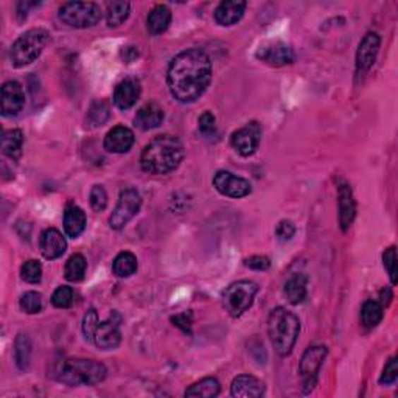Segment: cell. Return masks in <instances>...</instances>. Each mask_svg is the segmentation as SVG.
<instances>
[{"label": "cell", "mask_w": 398, "mask_h": 398, "mask_svg": "<svg viewBox=\"0 0 398 398\" xmlns=\"http://www.w3.org/2000/svg\"><path fill=\"white\" fill-rule=\"evenodd\" d=\"M212 72L207 53L199 49L181 52L168 66L167 84L170 94L179 103H195L210 86Z\"/></svg>", "instance_id": "6da1fadb"}, {"label": "cell", "mask_w": 398, "mask_h": 398, "mask_svg": "<svg viewBox=\"0 0 398 398\" xmlns=\"http://www.w3.org/2000/svg\"><path fill=\"white\" fill-rule=\"evenodd\" d=\"M183 147L178 137L164 134L152 139L143 148L140 156V167L145 173L162 176L178 170L182 164Z\"/></svg>", "instance_id": "7a4b0ae2"}, {"label": "cell", "mask_w": 398, "mask_h": 398, "mask_svg": "<svg viewBox=\"0 0 398 398\" xmlns=\"http://www.w3.org/2000/svg\"><path fill=\"white\" fill-rule=\"evenodd\" d=\"M52 372V377L56 381L72 387L95 386L104 381L108 375V369L103 363L86 358L61 359L53 366Z\"/></svg>", "instance_id": "3957f363"}, {"label": "cell", "mask_w": 398, "mask_h": 398, "mask_svg": "<svg viewBox=\"0 0 398 398\" xmlns=\"http://www.w3.org/2000/svg\"><path fill=\"white\" fill-rule=\"evenodd\" d=\"M267 333L275 351L280 356H288L293 351L301 333V320L283 307L274 308L267 318Z\"/></svg>", "instance_id": "277c9868"}, {"label": "cell", "mask_w": 398, "mask_h": 398, "mask_svg": "<svg viewBox=\"0 0 398 398\" xmlns=\"http://www.w3.org/2000/svg\"><path fill=\"white\" fill-rule=\"evenodd\" d=\"M49 33L42 28L28 30L20 35L10 50V61L13 67L20 68L30 66L41 56L42 50L49 42Z\"/></svg>", "instance_id": "5b68a950"}, {"label": "cell", "mask_w": 398, "mask_h": 398, "mask_svg": "<svg viewBox=\"0 0 398 398\" xmlns=\"http://www.w3.org/2000/svg\"><path fill=\"white\" fill-rule=\"evenodd\" d=\"M258 293L257 283L251 280H239L229 285L223 293V305L232 318H240L254 303Z\"/></svg>", "instance_id": "8992f818"}, {"label": "cell", "mask_w": 398, "mask_h": 398, "mask_svg": "<svg viewBox=\"0 0 398 398\" xmlns=\"http://www.w3.org/2000/svg\"><path fill=\"white\" fill-rule=\"evenodd\" d=\"M103 11L95 2H67L59 8V19L72 28H89L102 20Z\"/></svg>", "instance_id": "52a82bcc"}, {"label": "cell", "mask_w": 398, "mask_h": 398, "mask_svg": "<svg viewBox=\"0 0 398 398\" xmlns=\"http://www.w3.org/2000/svg\"><path fill=\"white\" fill-rule=\"evenodd\" d=\"M142 207V196L135 188H125L119 196V203L109 217V226L114 231L123 229Z\"/></svg>", "instance_id": "ba28073f"}, {"label": "cell", "mask_w": 398, "mask_h": 398, "mask_svg": "<svg viewBox=\"0 0 398 398\" xmlns=\"http://www.w3.org/2000/svg\"><path fill=\"white\" fill-rule=\"evenodd\" d=\"M327 358V347L325 346H315L310 347L305 351L301 364H298V373L302 377L303 394L311 392L318 382V373L320 367L324 364V359Z\"/></svg>", "instance_id": "9c48e42d"}, {"label": "cell", "mask_w": 398, "mask_h": 398, "mask_svg": "<svg viewBox=\"0 0 398 398\" xmlns=\"http://www.w3.org/2000/svg\"><path fill=\"white\" fill-rule=\"evenodd\" d=\"M260 140H262V128L257 121H249L232 134L231 145L240 156L249 157L258 150Z\"/></svg>", "instance_id": "30bf717a"}, {"label": "cell", "mask_w": 398, "mask_h": 398, "mask_svg": "<svg viewBox=\"0 0 398 398\" xmlns=\"http://www.w3.org/2000/svg\"><path fill=\"white\" fill-rule=\"evenodd\" d=\"M213 187H215L221 195L235 199L248 196L252 191V186L248 179L240 178V176L226 170H219L213 176Z\"/></svg>", "instance_id": "8fae6325"}, {"label": "cell", "mask_w": 398, "mask_h": 398, "mask_svg": "<svg viewBox=\"0 0 398 398\" xmlns=\"http://www.w3.org/2000/svg\"><path fill=\"white\" fill-rule=\"evenodd\" d=\"M381 45V37L378 33L369 32L363 41L358 45L356 52V72L358 75H364L373 67L375 61H377L378 52Z\"/></svg>", "instance_id": "7c38bea8"}, {"label": "cell", "mask_w": 398, "mask_h": 398, "mask_svg": "<svg viewBox=\"0 0 398 398\" xmlns=\"http://www.w3.org/2000/svg\"><path fill=\"white\" fill-rule=\"evenodd\" d=\"M257 59L271 67H282L294 63V52L289 45L283 42H267L263 44L255 53Z\"/></svg>", "instance_id": "4fadbf2b"}, {"label": "cell", "mask_w": 398, "mask_h": 398, "mask_svg": "<svg viewBox=\"0 0 398 398\" xmlns=\"http://www.w3.org/2000/svg\"><path fill=\"white\" fill-rule=\"evenodd\" d=\"M25 92L18 81H6L2 86V116L14 117L24 109Z\"/></svg>", "instance_id": "5bb4252c"}, {"label": "cell", "mask_w": 398, "mask_h": 398, "mask_svg": "<svg viewBox=\"0 0 398 398\" xmlns=\"http://www.w3.org/2000/svg\"><path fill=\"white\" fill-rule=\"evenodd\" d=\"M338 207H339V224L344 232L351 226L356 215V203L354 191L346 182H342L338 188Z\"/></svg>", "instance_id": "9a60e30c"}, {"label": "cell", "mask_w": 398, "mask_h": 398, "mask_svg": "<svg viewBox=\"0 0 398 398\" xmlns=\"http://www.w3.org/2000/svg\"><path fill=\"white\" fill-rule=\"evenodd\" d=\"M140 84L137 80L128 78L121 81L119 86L114 90V104L117 106L120 111H128L137 103V100L140 98Z\"/></svg>", "instance_id": "2e32d148"}, {"label": "cell", "mask_w": 398, "mask_h": 398, "mask_svg": "<svg viewBox=\"0 0 398 398\" xmlns=\"http://www.w3.org/2000/svg\"><path fill=\"white\" fill-rule=\"evenodd\" d=\"M40 248L42 255L47 260H56L64 254L67 249V241L58 229H45L41 234Z\"/></svg>", "instance_id": "e0dca14e"}, {"label": "cell", "mask_w": 398, "mask_h": 398, "mask_svg": "<svg viewBox=\"0 0 398 398\" xmlns=\"http://www.w3.org/2000/svg\"><path fill=\"white\" fill-rule=\"evenodd\" d=\"M134 133L126 126H116L104 137V148L116 155H123L133 148Z\"/></svg>", "instance_id": "ac0fdd59"}, {"label": "cell", "mask_w": 398, "mask_h": 398, "mask_svg": "<svg viewBox=\"0 0 398 398\" xmlns=\"http://www.w3.org/2000/svg\"><path fill=\"white\" fill-rule=\"evenodd\" d=\"M94 342L95 346L102 350L117 349L121 342V332L116 320H104V322H100L94 336Z\"/></svg>", "instance_id": "d6986e66"}, {"label": "cell", "mask_w": 398, "mask_h": 398, "mask_svg": "<svg viewBox=\"0 0 398 398\" xmlns=\"http://www.w3.org/2000/svg\"><path fill=\"white\" fill-rule=\"evenodd\" d=\"M248 4L243 0H226L221 2L215 10V20L219 25L231 27L240 22L246 11Z\"/></svg>", "instance_id": "ffe728a7"}, {"label": "cell", "mask_w": 398, "mask_h": 398, "mask_svg": "<svg viewBox=\"0 0 398 398\" xmlns=\"http://www.w3.org/2000/svg\"><path fill=\"white\" fill-rule=\"evenodd\" d=\"M165 119L164 109L157 103H147L137 111L134 117V125L140 131H150V129L159 128Z\"/></svg>", "instance_id": "44dd1931"}, {"label": "cell", "mask_w": 398, "mask_h": 398, "mask_svg": "<svg viewBox=\"0 0 398 398\" xmlns=\"http://www.w3.org/2000/svg\"><path fill=\"white\" fill-rule=\"evenodd\" d=\"M231 394L236 398H257L265 395V385L252 375H240L232 381Z\"/></svg>", "instance_id": "7402d4cb"}, {"label": "cell", "mask_w": 398, "mask_h": 398, "mask_svg": "<svg viewBox=\"0 0 398 398\" xmlns=\"http://www.w3.org/2000/svg\"><path fill=\"white\" fill-rule=\"evenodd\" d=\"M64 232L71 239H78V236L84 232L88 224L86 213L78 205H67V209L64 212Z\"/></svg>", "instance_id": "603a6c76"}, {"label": "cell", "mask_w": 398, "mask_h": 398, "mask_svg": "<svg viewBox=\"0 0 398 398\" xmlns=\"http://www.w3.org/2000/svg\"><path fill=\"white\" fill-rule=\"evenodd\" d=\"M171 24V10L167 5H156L147 18L148 32L152 36L165 33Z\"/></svg>", "instance_id": "cb8c5ba5"}, {"label": "cell", "mask_w": 398, "mask_h": 398, "mask_svg": "<svg viewBox=\"0 0 398 398\" xmlns=\"http://www.w3.org/2000/svg\"><path fill=\"white\" fill-rule=\"evenodd\" d=\"M14 361L22 372L28 370L32 363V341L25 333H19L14 341Z\"/></svg>", "instance_id": "d4e9b609"}, {"label": "cell", "mask_w": 398, "mask_h": 398, "mask_svg": "<svg viewBox=\"0 0 398 398\" xmlns=\"http://www.w3.org/2000/svg\"><path fill=\"white\" fill-rule=\"evenodd\" d=\"M285 296L289 303L298 305L307 297V277L302 274H296L285 283Z\"/></svg>", "instance_id": "484cf974"}, {"label": "cell", "mask_w": 398, "mask_h": 398, "mask_svg": "<svg viewBox=\"0 0 398 398\" xmlns=\"http://www.w3.org/2000/svg\"><path fill=\"white\" fill-rule=\"evenodd\" d=\"M137 267H139V262H137V257L133 252H120V254L114 258L112 263V271L120 279L131 277L133 274L137 272Z\"/></svg>", "instance_id": "4316f807"}, {"label": "cell", "mask_w": 398, "mask_h": 398, "mask_svg": "<svg viewBox=\"0 0 398 398\" xmlns=\"http://www.w3.org/2000/svg\"><path fill=\"white\" fill-rule=\"evenodd\" d=\"M24 145V134L20 129H6L2 133V151L5 156L18 159L22 152Z\"/></svg>", "instance_id": "83f0119b"}, {"label": "cell", "mask_w": 398, "mask_h": 398, "mask_svg": "<svg viewBox=\"0 0 398 398\" xmlns=\"http://www.w3.org/2000/svg\"><path fill=\"white\" fill-rule=\"evenodd\" d=\"M221 386L219 381L213 377L204 378L201 381L195 382L186 390V397H203V398H213L219 394Z\"/></svg>", "instance_id": "f1b7e54d"}, {"label": "cell", "mask_w": 398, "mask_h": 398, "mask_svg": "<svg viewBox=\"0 0 398 398\" xmlns=\"http://www.w3.org/2000/svg\"><path fill=\"white\" fill-rule=\"evenodd\" d=\"M382 315H385V307L378 301H366L363 308H361V324L366 328H375L381 320Z\"/></svg>", "instance_id": "f546056e"}, {"label": "cell", "mask_w": 398, "mask_h": 398, "mask_svg": "<svg viewBox=\"0 0 398 398\" xmlns=\"http://www.w3.org/2000/svg\"><path fill=\"white\" fill-rule=\"evenodd\" d=\"M129 11H131L129 2H111L106 6V22L111 28H117L129 18Z\"/></svg>", "instance_id": "4dcf8cb0"}, {"label": "cell", "mask_w": 398, "mask_h": 398, "mask_svg": "<svg viewBox=\"0 0 398 398\" xmlns=\"http://www.w3.org/2000/svg\"><path fill=\"white\" fill-rule=\"evenodd\" d=\"M88 270V262L81 254H73L66 263V279L68 282H80L84 279Z\"/></svg>", "instance_id": "1f68e13d"}, {"label": "cell", "mask_w": 398, "mask_h": 398, "mask_svg": "<svg viewBox=\"0 0 398 398\" xmlns=\"http://www.w3.org/2000/svg\"><path fill=\"white\" fill-rule=\"evenodd\" d=\"M109 106L103 100H97V102L92 103V106L89 108L88 112V123L92 128H97V126H102L104 125L106 121L109 119Z\"/></svg>", "instance_id": "d6a6232c"}, {"label": "cell", "mask_w": 398, "mask_h": 398, "mask_svg": "<svg viewBox=\"0 0 398 398\" xmlns=\"http://www.w3.org/2000/svg\"><path fill=\"white\" fill-rule=\"evenodd\" d=\"M20 277L27 283H40L42 279V265L37 260H27L20 267Z\"/></svg>", "instance_id": "836d02e7"}, {"label": "cell", "mask_w": 398, "mask_h": 398, "mask_svg": "<svg viewBox=\"0 0 398 398\" xmlns=\"http://www.w3.org/2000/svg\"><path fill=\"white\" fill-rule=\"evenodd\" d=\"M19 303L22 311H25L27 315H36L42 310V298L36 291H27L25 294H22Z\"/></svg>", "instance_id": "e575fe53"}, {"label": "cell", "mask_w": 398, "mask_h": 398, "mask_svg": "<svg viewBox=\"0 0 398 398\" xmlns=\"http://www.w3.org/2000/svg\"><path fill=\"white\" fill-rule=\"evenodd\" d=\"M98 325H100L98 313L94 308H90L86 315H84V319H83V334L89 342L94 341V336H95Z\"/></svg>", "instance_id": "d590c367"}, {"label": "cell", "mask_w": 398, "mask_h": 398, "mask_svg": "<svg viewBox=\"0 0 398 398\" xmlns=\"http://www.w3.org/2000/svg\"><path fill=\"white\" fill-rule=\"evenodd\" d=\"M73 302V289L71 287H59L52 296V303L56 308H68Z\"/></svg>", "instance_id": "8d00e7d4"}, {"label": "cell", "mask_w": 398, "mask_h": 398, "mask_svg": "<svg viewBox=\"0 0 398 398\" xmlns=\"http://www.w3.org/2000/svg\"><path fill=\"white\" fill-rule=\"evenodd\" d=\"M90 207L94 212H103L108 205V193L103 186H94L90 190Z\"/></svg>", "instance_id": "74e56055"}, {"label": "cell", "mask_w": 398, "mask_h": 398, "mask_svg": "<svg viewBox=\"0 0 398 398\" xmlns=\"http://www.w3.org/2000/svg\"><path fill=\"white\" fill-rule=\"evenodd\" d=\"M382 265H385L386 271L390 277L392 285H397V251L395 246H390L382 254Z\"/></svg>", "instance_id": "f35d334b"}, {"label": "cell", "mask_w": 398, "mask_h": 398, "mask_svg": "<svg viewBox=\"0 0 398 398\" xmlns=\"http://www.w3.org/2000/svg\"><path fill=\"white\" fill-rule=\"evenodd\" d=\"M397 378H398V359L397 356H394L387 361L385 370H382L380 382L381 385H394Z\"/></svg>", "instance_id": "ab89813d"}, {"label": "cell", "mask_w": 398, "mask_h": 398, "mask_svg": "<svg viewBox=\"0 0 398 398\" xmlns=\"http://www.w3.org/2000/svg\"><path fill=\"white\" fill-rule=\"evenodd\" d=\"M215 123H217L215 116H213V114L209 112V111H205L203 116L198 119V128L204 135H209V134L215 133V128H217Z\"/></svg>", "instance_id": "60d3db41"}, {"label": "cell", "mask_w": 398, "mask_h": 398, "mask_svg": "<svg viewBox=\"0 0 398 398\" xmlns=\"http://www.w3.org/2000/svg\"><path fill=\"white\" fill-rule=\"evenodd\" d=\"M275 235L280 241H289L296 235V226L291 221H280L275 229Z\"/></svg>", "instance_id": "b9f144b4"}, {"label": "cell", "mask_w": 398, "mask_h": 398, "mask_svg": "<svg viewBox=\"0 0 398 398\" xmlns=\"http://www.w3.org/2000/svg\"><path fill=\"white\" fill-rule=\"evenodd\" d=\"M244 265L254 271H266V270H270L271 260L265 255H252L244 260Z\"/></svg>", "instance_id": "7bdbcfd3"}, {"label": "cell", "mask_w": 398, "mask_h": 398, "mask_svg": "<svg viewBox=\"0 0 398 398\" xmlns=\"http://www.w3.org/2000/svg\"><path fill=\"white\" fill-rule=\"evenodd\" d=\"M171 322L179 327L183 333L191 334V313H181L171 318Z\"/></svg>", "instance_id": "ee69618b"}, {"label": "cell", "mask_w": 398, "mask_h": 398, "mask_svg": "<svg viewBox=\"0 0 398 398\" xmlns=\"http://www.w3.org/2000/svg\"><path fill=\"white\" fill-rule=\"evenodd\" d=\"M390 301H392V291H390L389 288H385V289H381V293H380V298H378V302L382 305V307H387V305L390 303Z\"/></svg>", "instance_id": "f6af8a7d"}]
</instances>
